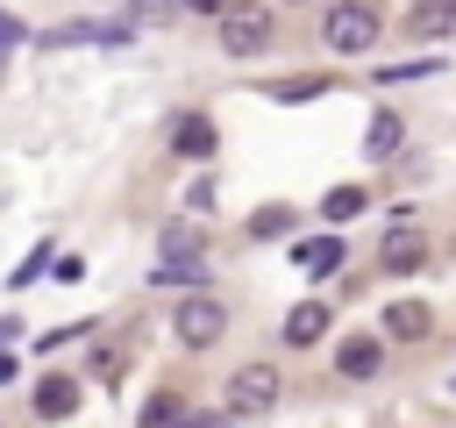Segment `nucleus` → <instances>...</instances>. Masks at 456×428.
<instances>
[{
	"label": "nucleus",
	"instance_id": "6ab92c4d",
	"mask_svg": "<svg viewBox=\"0 0 456 428\" xmlns=\"http://www.w3.org/2000/svg\"><path fill=\"white\" fill-rule=\"evenodd\" d=\"M7 43H14V21H0V50H7Z\"/></svg>",
	"mask_w": 456,
	"mask_h": 428
},
{
	"label": "nucleus",
	"instance_id": "39448f33",
	"mask_svg": "<svg viewBox=\"0 0 456 428\" xmlns=\"http://www.w3.org/2000/svg\"><path fill=\"white\" fill-rule=\"evenodd\" d=\"M335 364H342V378H378V364H385V342H378V335H342Z\"/></svg>",
	"mask_w": 456,
	"mask_h": 428
},
{
	"label": "nucleus",
	"instance_id": "20e7f679",
	"mask_svg": "<svg viewBox=\"0 0 456 428\" xmlns=\"http://www.w3.org/2000/svg\"><path fill=\"white\" fill-rule=\"evenodd\" d=\"M278 399V364H242L228 378V414H264Z\"/></svg>",
	"mask_w": 456,
	"mask_h": 428
},
{
	"label": "nucleus",
	"instance_id": "a211bd4d",
	"mask_svg": "<svg viewBox=\"0 0 456 428\" xmlns=\"http://www.w3.org/2000/svg\"><path fill=\"white\" fill-rule=\"evenodd\" d=\"M7 378H14V357H7V350H0V385H7Z\"/></svg>",
	"mask_w": 456,
	"mask_h": 428
},
{
	"label": "nucleus",
	"instance_id": "f8f14e48",
	"mask_svg": "<svg viewBox=\"0 0 456 428\" xmlns=\"http://www.w3.org/2000/svg\"><path fill=\"white\" fill-rule=\"evenodd\" d=\"M71 407H78V385H71V378H43V385H36V414L57 421V414H71Z\"/></svg>",
	"mask_w": 456,
	"mask_h": 428
},
{
	"label": "nucleus",
	"instance_id": "ddd939ff",
	"mask_svg": "<svg viewBox=\"0 0 456 428\" xmlns=\"http://www.w3.org/2000/svg\"><path fill=\"white\" fill-rule=\"evenodd\" d=\"M399 128H406L399 114H370V136H363V143H370V157H392V150H399Z\"/></svg>",
	"mask_w": 456,
	"mask_h": 428
},
{
	"label": "nucleus",
	"instance_id": "7ed1b4c3",
	"mask_svg": "<svg viewBox=\"0 0 456 428\" xmlns=\"http://www.w3.org/2000/svg\"><path fill=\"white\" fill-rule=\"evenodd\" d=\"M221 328H228L221 300H207V292L178 300V342H185V350H214V342H221Z\"/></svg>",
	"mask_w": 456,
	"mask_h": 428
},
{
	"label": "nucleus",
	"instance_id": "9b49d317",
	"mask_svg": "<svg viewBox=\"0 0 456 428\" xmlns=\"http://www.w3.org/2000/svg\"><path fill=\"white\" fill-rule=\"evenodd\" d=\"M171 143H178V150H185V157H214V121H207V114H185V121H178V136H171Z\"/></svg>",
	"mask_w": 456,
	"mask_h": 428
},
{
	"label": "nucleus",
	"instance_id": "f3484780",
	"mask_svg": "<svg viewBox=\"0 0 456 428\" xmlns=\"http://www.w3.org/2000/svg\"><path fill=\"white\" fill-rule=\"evenodd\" d=\"M135 14H171V7H185V0H128Z\"/></svg>",
	"mask_w": 456,
	"mask_h": 428
},
{
	"label": "nucleus",
	"instance_id": "423d86ee",
	"mask_svg": "<svg viewBox=\"0 0 456 428\" xmlns=\"http://www.w3.org/2000/svg\"><path fill=\"white\" fill-rule=\"evenodd\" d=\"M378 264H385V271H420V264H428V243H420L413 228H392L385 250H378Z\"/></svg>",
	"mask_w": 456,
	"mask_h": 428
},
{
	"label": "nucleus",
	"instance_id": "f257e3e1",
	"mask_svg": "<svg viewBox=\"0 0 456 428\" xmlns=\"http://www.w3.org/2000/svg\"><path fill=\"white\" fill-rule=\"evenodd\" d=\"M321 36H328V50L356 57V50H370V43H378V7H370V0H335V7H328V21H321Z\"/></svg>",
	"mask_w": 456,
	"mask_h": 428
},
{
	"label": "nucleus",
	"instance_id": "1a4fd4ad",
	"mask_svg": "<svg viewBox=\"0 0 456 428\" xmlns=\"http://www.w3.org/2000/svg\"><path fill=\"white\" fill-rule=\"evenodd\" d=\"M292 264H299L306 278H328V271L342 264V243H335V235H314V243H299V250H292Z\"/></svg>",
	"mask_w": 456,
	"mask_h": 428
},
{
	"label": "nucleus",
	"instance_id": "f03ea898",
	"mask_svg": "<svg viewBox=\"0 0 456 428\" xmlns=\"http://www.w3.org/2000/svg\"><path fill=\"white\" fill-rule=\"evenodd\" d=\"M264 43H271V14H264V7H242V0H235V7L221 14V50H228V57H256Z\"/></svg>",
	"mask_w": 456,
	"mask_h": 428
},
{
	"label": "nucleus",
	"instance_id": "4468645a",
	"mask_svg": "<svg viewBox=\"0 0 456 428\" xmlns=\"http://www.w3.org/2000/svg\"><path fill=\"white\" fill-rule=\"evenodd\" d=\"M349 214H363V185H335L328 193V221H349Z\"/></svg>",
	"mask_w": 456,
	"mask_h": 428
},
{
	"label": "nucleus",
	"instance_id": "0eeeda50",
	"mask_svg": "<svg viewBox=\"0 0 456 428\" xmlns=\"http://www.w3.org/2000/svg\"><path fill=\"white\" fill-rule=\"evenodd\" d=\"M428 328H435V314H428L420 300H392V307H385V335H399V342H420Z\"/></svg>",
	"mask_w": 456,
	"mask_h": 428
},
{
	"label": "nucleus",
	"instance_id": "dca6fc26",
	"mask_svg": "<svg viewBox=\"0 0 456 428\" xmlns=\"http://www.w3.org/2000/svg\"><path fill=\"white\" fill-rule=\"evenodd\" d=\"M228 7H235V0H185V14H214V21H221Z\"/></svg>",
	"mask_w": 456,
	"mask_h": 428
},
{
	"label": "nucleus",
	"instance_id": "2eb2a0df",
	"mask_svg": "<svg viewBox=\"0 0 456 428\" xmlns=\"http://www.w3.org/2000/svg\"><path fill=\"white\" fill-rule=\"evenodd\" d=\"M285 221H292V214H285V207H264V214H256V221H249V228H256V235H278V228H285Z\"/></svg>",
	"mask_w": 456,
	"mask_h": 428
},
{
	"label": "nucleus",
	"instance_id": "6e6552de",
	"mask_svg": "<svg viewBox=\"0 0 456 428\" xmlns=\"http://www.w3.org/2000/svg\"><path fill=\"white\" fill-rule=\"evenodd\" d=\"M321 335H328V307H321V300H306V307L285 314V342H292V350H306V342H321Z\"/></svg>",
	"mask_w": 456,
	"mask_h": 428
},
{
	"label": "nucleus",
	"instance_id": "9d476101",
	"mask_svg": "<svg viewBox=\"0 0 456 428\" xmlns=\"http://www.w3.org/2000/svg\"><path fill=\"white\" fill-rule=\"evenodd\" d=\"M406 29H413L420 43H428V36H449V29H456V0H420Z\"/></svg>",
	"mask_w": 456,
	"mask_h": 428
}]
</instances>
